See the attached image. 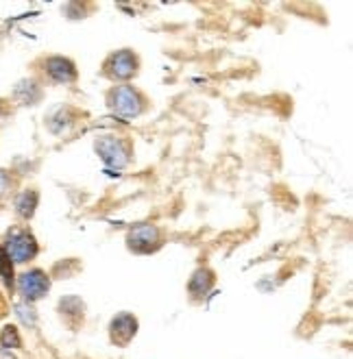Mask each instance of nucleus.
Here are the masks:
<instances>
[{"instance_id":"obj_1","label":"nucleus","mask_w":353,"mask_h":359,"mask_svg":"<svg viewBox=\"0 0 353 359\" xmlns=\"http://www.w3.org/2000/svg\"><path fill=\"white\" fill-rule=\"evenodd\" d=\"M3 248H5V252H7L13 264H27V262L35 259L37 250H39L33 233L27 229H22V226H13V229L7 231Z\"/></svg>"},{"instance_id":"obj_2","label":"nucleus","mask_w":353,"mask_h":359,"mask_svg":"<svg viewBox=\"0 0 353 359\" xmlns=\"http://www.w3.org/2000/svg\"><path fill=\"white\" fill-rule=\"evenodd\" d=\"M109 107L122 118H135L144 111V98L131 86H120L109 92Z\"/></svg>"},{"instance_id":"obj_3","label":"nucleus","mask_w":353,"mask_h":359,"mask_svg":"<svg viewBox=\"0 0 353 359\" xmlns=\"http://www.w3.org/2000/svg\"><path fill=\"white\" fill-rule=\"evenodd\" d=\"M94 149L98 153V157L105 161L107 168H112V170H120V168H124L129 163V149L127 144H124L122 140L114 137V135H105V137H98Z\"/></svg>"},{"instance_id":"obj_4","label":"nucleus","mask_w":353,"mask_h":359,"mask_svg":"<svg viewBox=\"0 0 353 359\" xmlns=\"http://www.w3.org/2000/svg\"><path fill=\"white\" fill-rule=\"evenodd\" d=\"M51 290V279L44 270H27L20 274L18 279V292L22 294V299L27 303H33V301H39L46 297V292Z\"/></svg>"},{"instance_id":"obj_5","label":"nucleus","mask_w":353,"mask_h":359,"mask_svg":"<svg viewBox=\"0 0 353 359\" xmlns=\"http://www.w3.org/2000/svg\"><path fill=\"white\" fill-rule=\"evenodd\" d=\"M105 72L116 81H129L138 72V57L129 50H118L105 61Z\"/></svg>"},{"instance_id":"obj_6","label":"nucleus","mask_w":353,"mask_h":359,"mask_svg":"<svg viewBox=\"0 0 353 359\" xmlns=\"http://www.w3.org/2000/svg\"><path fill=\"white\" fill-rule=\"evenodd\" d=\"M138 333V320L131 313H118L109 325V335L116 346H127Z\"/></svg>"},{"instance_id":"obj_7","label":"nucleus","mask_w":353,"mask_h":359,"mask_svg":"<svg viewBox=\"0 0 353 359\" xmlns=\"http://www.w3.org/2000/svg\"><path fill=\"white\" fill-rule=\"evenodd\" d=\"M44 72L53 83H61V86H68V83L76 81L74 63L66 57H48L44 63Z\"/></svg>"},{"instance_id":"obj_8","label":"nucleus","mask_w":353,"mask_h":359,"mask_svg":"<svg viewBox=\"0 0 353 359\" xmlns=\"http://www.w3.org/2000/svg\"><path fill=\"white\" fill-rule=\"evenodd\" d=\"M129 246L135 252H151L159 246V231L153 224H140L129 233Z\"/></svg>"},{"instance_id":"obj_9","label":"nucleus","mask_w":353,"mask_h":359,"mask_svg":"<svg viewBox=\"0 0 353 359\" xmlns=\"http://www.w3.org/2000/svg\"><path fill=\"white\" fill-rule=\"evenodd\" d=\"M212 285H214V272L210 268H199L192 274L188 290L192 297H205V294L212 290Z\"/></svg>"},{"instance_id":"obj_10","label":"nucleus","mask_w":353,"mask_h":359,"mask_svg":"<svg viewBox=\"0 0 353 359\" xmlns=\"http://www.w3.org/2000/svg\"><path fill=\"white\" fill-rule=\"evenodd\" d=\"M37 201H39V194L35 192V189H25V192L18 194V198H15V214L25 220L33 218Z\"/></svg>"},{"instance_id":"obj_11","label":"nucleus","mask_w":353,"mask_h":359,"mask_svg":"<svg viewBox=\"0 0 353 359\" xmlns=\"http://www.w3.org/2000/svg\"><path fill=\"white\" fill-rule=\"evenodd\" d=\"M13 96L22 104H35L41 98V90L37 88L35 81H20L13 90Z\"/></svg>"},{"instance_id":"obj_12","label":"nucleus","mask_w":353,"mask_h":359,"mask_svg":"<svg viewBox=\"0 0 353 359\" xmlns=\"http://www.w3.org/2000/svg\"><path fill=\"white\" fill-rule=\"evenodd\" d=\"M0 277H3L7 287L13 285V262L9 259V255L5 252L3 246H0Z\"/></svg>"},{"instance_id":"obj_13","label":"nucleus","mask_w":353,"mask_h":359,"mask_svg":"<svg viewBox=\"0 0 353 359\" xmlns=\"http://www.w3.org/2000/svg\"><path fill=\"white\" fill-rule=\"evenodd\" d=\"M15 313H18V318L22 320L27 327H35V323H37V313H35V309L31 307V303H20V305H15Z\"/></svg>"},{"instance_id":"obj_14","label":"nucleus","mask_w":353,"mask_h":359,"mask_svg":"<svg viewBox=\"0 0 353 359\" xmlns=\"http://www.w3.org/2000/svg\"><path fill=\"white\" fill-rule=\"evenodd\" d=\"M0 344H3L5 348H18L20 344H22V340H20L18 335V329L15 327H5L3 333H0Z\"/></svg>"},{"instance_id":"obj_15","label":"nucleus","mask_w":353,"mask_h":359,"mask_svg":"<svg viewBox=\"0 0 353 359\" xmlns=\"http://www.w3.org/2000/svg\"><path fill=\"white\" fill-rule=\"evenodd\" d=\"M9 185H11V179H9V175L3 170V168H0V196H5V194H7Z\"/></svg>"}]
</instances>
